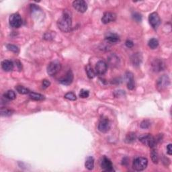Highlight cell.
I'll use <instances>...</instances> for the list:
<instances>
[{
  "label": "cell",
  "mask_w": 172,
  "mask_h": 172,
  "mask_svg": "<svg viewBox=\"0 0 172 172\" xmlns=\"http://www.w3.org/2000/svg\"><path fill=\"white\" fill-rule=\"evenodd\" d=\"M57 26L62 32H69L72 26V18L71 12H69L68 10H65L63 13V15L58 20Z\"/></svg>",
  "instance_id": "1"
},
{
  "label": "cell",
  "mask_w": 172,
  "mask_h": 172,
  "mask_svg": "<svg viewBox=\"0 0 172 172\" xmlns=\"http://www.w3.org/2000/svg\"><path fill=\"white\" fill-rule=\"evenodd\" d=\"M139 140L143 144L149 146L152 149H154L156 147L157 140L151 134H144V135L140 136Z\"/></svg>",
  "instance_id": "2"
},
{
  "label": "cell",
  "mask_w": 172,
  "mask_h": 172,
  "mask_svg": "<svg viewBox=\"0 0 172 172\" xmlns=\"http://www.w3.org/2000/svg\"><path fill=\"white\" fill-rule=\"evenodd\" d=\"M148 165V160L147 158L139 157H136L133 161V167L136 171H143L145 170Z\"/></svg>",
  "instance_id": "3"
},
{
  "label": "cell",
  "mask_w": 172,
  "mask_h": 172,
  "mask_svg": "<svg viewBox=\"0 0 172 172\" xmlns=\"http://www.w3.org/2000/svg\"><path fill=\"white\" fill-rule=\"evenodd\" d=\"M170 84V77H168V75H163L158 79L157 81V84H156L157 89L159 92H162L165 90V89L169 86Z\"/></svg>",
  "instance_id": "4"
},
{
  "label": "cell",
  "mask_w": 172,
  "mask_h": 172,
  "mask_svg": "<svg viewBox=\"0 0 172 172\" xmlns=\"http://www.w3.org/2000/svg\"><path fill=\"white\" fill-rule=\"evenodd\" d=\"M9 22L10 26L12 27V28H18L21 26L22 24V20L18 13H15L10 16L9 18Z\"/></svg>",
  "instance_id": "5"
},
{
  "label": "cell",
  "mask_w": 172,
  "mask_h": 172,
  "mask_svg": "<svg viewBox=\"0 0 172 172\" xmlns=\"http://www.w3.org/2000/svg\"><path fill=\"white\" fill-rule=\"evenodd\" d=\"M61 69V64L57 61L51 62L47 67V73L50 76L56 75Z\"/></svg>",
  "instance_id": "6"
},
{
  "label": "cell",
  "mask_w": 172,
  "mask_h": 172,
  "mask_svg": "<svg viewBox=\"0 0 172 172\" xmlns=\"http://www.w3.org/2000/svg\"><path fill=\"white\" fill-rule=\"evenodd\" d=\"M110 120L108 119V118H106V117H102L100 120H99L98 124V130L99 131L103 133H106L109 131L110 129Z\"/></svg>",
  "instance_id": "7"
},
{
  "label": "cell",
  "mask_w": 172,
  "mask_h": 172,
  "mask_svg": "<svg viewBox=\"0 0 172 172\" xmlns=\"http://www.w3.org/2000/svg\"><path fill=\"white\" fill-rule=\"evenodd\" d=\"M108 69V65L104 61H99L95 65V72L98 75H104Z\"/></svg>",
  "instance_id": "8"
},
{
  "label": "cell",
  "mask_w": 172,
  "mask_h": 172,
  "mask_svg": "<svg viewBox=\"0 0 172 172\" xmlns=\"http://www.w3.org/2000/svg\"><path fill=\"white\" fill-rule=\"evenodd\" d=\"M149 21L151 26L155 29L157 28V27L159 26L161 24L160 17L156 12L151 13L149 16Z\"/></svg>",
  "instance_id": "9"
},
{
  "label": "cell",
  "mask_w": 172,
  "mask_h": 172,
  "mask_svg": "<svg viewBox=\"0 0 172 172\" xmlns=\"http://www.w3.org/2000/svg\"><path fill=\"white\" fill-rule=\"evenodd\" d=\"M100 166L102 169L105 171L110 172L114 171L112 161L106 157H104L100 161Z\"/></svg>",
  "instance_id": "10"
},
{
  "label": "cell",
  "mask_w": 172,
  "mask_h": 172,
  "mask_svg": "<svg viewBox=\"0 0 172 172\" xmlns=\"http://www.w3.org/2000/svg\"><path fill=\"white\" fill-rule=\"evenodd\" d=\"M73 8L77 12L84 13L88 9V4L84 0H77L73 2Z\"/></svg>",
  "instance_id": "11"
},
{
  "label": "cell",
  "mask_w": 172,
  "mask_h": 172,
  "mask_svg": "<svg viewBox=\"0 0 172 172\" xmlns=\"http://www.w3.org/2000/svg\"><path fill=\"white\" fill-rule=\"evenodd\" d=\"M116 19V15L115 13L110 12H105L103 15L102 18V23L107 24L112 22H114Z\"/></svg>",
  "instance_id": "12"
},
{
  "label": "cell",
  "mask_w": 172,
  "mask_h": 172,
  "mask_svg": "<svg viewBox=\"0 0 172 172\" xmlns=\"http://www.w3.org/2000/svg\"><path fill=\"white\" fill-rule=\"evenodd\" d=\"M73 80V74L71 71H69L64 77L61 78L59 82L63 85H70Z\"/></svg>",
  "instance_id": "13"
},
{
  "label": "cell",
  "mask_w": 172,
  "mask_h": 172,
  "mask_svg": "<svg viewBox=\"0 0 172 172\" xmlns=\"http://www.w3.org/2000/svg\"><path fill=\"white\" fill-rule=\"evenodd\" d=\"M152 68L153 71L155 72H159L161 71H163L165 68L164 62L162 60L159 59V58H157V59L153 61Z\"/></svg>",
  "instance_id": "14"
},
{
  "label": "cell",
  "mask_w": 172,
  "mask_h": 172,
  "mask_svg": "<svg viewBox=\"0 0 172 172\" xmlns=\"http://www.w3.org/2000/svg\"><path fill=\"white\" fill-rule=\"evenodd\" d=\"M126 80L127 83V88L130 89V90H133L135 87V81H134L133 73H130V72H127L126 73Z\"/></svg>",
  "instance_id": "15"
},
{
  "label": "cell",
  "mask_w": 172,
  "mask_h": 172,
  "mask_svg": "<svg viewBox=\"0 0 172 172\" xmlns=\"http://www.w3.org/2000/svg\"><path fill=\"white\" fill-rule=\"evenodd\" d=\"M108 64L113 67L118 66V64L120 63L119 57L115 54H112L111 55H110L108 58Z\"/></svg>",
  "instance_id": "16"
},
{
  "label": "cell",
  "mask_w": 172,
  "mask_h": 172,
  "mask_svg": "<svg viewBox=\"0 0 172 172\" xmlns=\"http://www.w3.org/2000/svg\"><path fill=\"white\" fill-rule=\"evenodd\" d=\"M142 59L143 57L141 54L139 53H134L131 57V62L134 66H139V65H140L142 62Z\"/></svg>",
  "instance_id": "17"
},
{
  "label": "cell",
  "mask_w": 172,
  "mask_h": 172,
  "mask_svg": "<svg viewBox=\"0 0 172 172\" xmlns=\"http://www.w3.org/2000/svg\"><path fill=\"white\" fill-rule=\"evenodd\" d=\"M106 40L110 43H117L120 41V37L114 33H109L106 36Z\"/></svg>",
  "instance_id": "18"
},
{
  "label": "cell",
  "mask_w": 172,
  "mask_h": 172,
  "mask_svg": "<svg viewBox=\"0 0 172 172\" xmlns=\"http://www.w3.org/2000/svg\"><path fill=\"white\" fill-rule=\"evenodd\" d=\"M2 67L5 71H11L13 69V62L9 60H4L2 62Z\"/></svg>",
  "instance_id": "19"
},
{
  "label": "cell",
  "mask_w": 172,
  "mask_h": 172,
  "mask_svg": "<svg viewBox=\"0 0 172 172\" xmlns=\"http://www.w3.org/2000/svg\"><path fill=\"white\" fill-rule=\"evenodd\" d=\"M85 166L88 170H92L94 167V159L92 156L88 157L85 161Z\"/></svg>",
  "instance_id": "20"
},
{
  "label": "cell",
  "mask_w": 172,
  "mask_h": 172,
  "mask_svg": "<svg viewBox=\"0 0 172 172\" xmlns=\"http://www.w3.org/2000/svg\"><path fill=\"white\" fill-rule=\"evenodd\" d=\"M29 96L31 99H32L34 100H36V101H43L45 99V97H44L43 95L32 92H30L29 93Z\"/></svg>",
  "instance_id": "21"
},
{
  "label": "cell",
  "mask_w": 172,
  "mask_h": 172,
  "mask_svg": "<svg viewBox=\"0 0 172 172\" xmlns=\"http://www.w3.org/2000/svg\"><path fill=\"white\" fill-rule=\"evenodd\" d=\"M136 139V135L135 133H129L126 135L125 138V141L127 143H131L134 141H135Z\"/></svg>",
  "instance_id": "22"
},
{
  "label": "cell",
  "mask_w": 172,
  "mask_h": 172,
  "mask_svg": "<svg viewBox=\"0 0 172 172\" xmlns=\"http://www.w3.org/2000/svg\"><path fill=\"white\" fill-rule=\"evenodd\" d=\"M85 71H86V73H87L88 77L89 79H93L95 76V72L94 69H93V68L90 66V65H88L86 66Z\"/></svg>",
  "instance_id": "23"
},
{
  "label": "cell",
  "mask_w": 172,
  "mask_h": 172,
  "mask_svg": "<svg viewBox=\"0 0 172 172\" xmlns=\"http://www.w3.org/2000/svg\"><path fill=\"white\" fill-rule=\"evenodd\" d=\"M16 89L20 94H29V93L30 92L29 89L24 87L22 85H17L16 87Z\"/></svg>",
  "instance_id": "24"
},
{
  "label": "cell",
  "mask_w": 172,
  "mask_h": 172,
  "mask_svg": "<svg viewBox=\"0 0 172 172\" xmlns=\"http://www.w3.org/2000/svg\"><path fill=\"white\" fill-rule=\"evenodd\" d=\"M3 96H4L5 98L9 99V100H13V99H15L16 98V93L13 90L7 91L4 94V95Z\"/></svg>",
  "instance_id": "25"
},
{
  "label": "cell",
  "mask_w": 172,
  "mask_h": 172,
  "mask_svg": "<svg viewBox=\"0 0 172 172\" xmlns=\"http://www.w3.org/2000/svg\"><path fill=\"white\" fill-rule=\"evenodd\" d=\"M148 45L151 49H155L159 46V41L156 39H151L148 43Z\"/></svg>",
  "instance_id": "26"
},
{
  "label": "cell",
  "mask_w": 172,
  "mask_h": 172,
  "mask_svg": "<svg viewBox=\"0 0 172 172\" xmlns=\"http://www.w3.org/2000/svg\"><path fill=\"white\" fill-rule=\"evenodd\" d=\"M151 157L152 161L154 163H157L159 161V156H158V153L157 150L153 149L151 152Z\"/></svg>",
  "instance_id": "27"
},
{
  "label": "cell",
  "mask_w": 172,
  "mask_h": 172,
  "mask_svg": "<svg viewBox=\"0 0 172 172\" xmlns=\"http://www.w3.org/2000/svg\"><path fill=\"white\" fill-rule=\"evenodd\" d=\"M13 111L12 110H9L6 108H2L1 109V115L2 116H9L12 115Z\"/></svg>",
  "instance_id": "28"
},
{
  "label": "cell",
  "mask_w": 172,
  "mask_h": 172,
  "mask_svg": "<svg viewBox=\"0 0 172 172\" xmlns=\"http://www.w3.org/2000/svg\"><path fill=\"white\" fill-rule=\"evenodd\" d=\"M65 98L69 99V100H71V101H75L77 99V97L74 93L73 92H68L65 95Z\"/></svg>",
  "instance_id": "29"
},
{
  "label": "cell",
  "mask_w": 172,
  "mask_h": 172,
  "mask_svg": "<svg viewBox=\"0 0 172 172\" xmlns=\"http://www.w3.org/2000/svg\"><path fill=\"white\" fill-rule=\"evenodd\" d=\"M6 47H7V49H8L9 50L12 51V52H13V53H18L19 52V48L16 45L9 44H7Z\"/></svg>",
  "instance_id": "30"
},
{
  "label": "cell",
  "mask_w": 172,
  "mask_h": 172,
  "mask_svg": "<svg viewBox=\"0 0 172 172\" xmlns=\"http://www.w3.org/2000/svg\"><path fill=\"white\" fill-rule=\"evenodd\" d=\"M89 92L88 90H86V89H81V91L80 92V97L81 98H87L89 97Z\"/></svg>",
  "instance_id": "31"
},
{
  "label": "cell",
  "mask_w": 172,
  "mask_h": 172,
  "mask_svg": "<svg viewBox=\"0 0 172 172\" xmlns=\"http://www.w3.org/2000/svg\"><path fill=\"white\" fill-rule=\"evenodd\" d=\"M151 125V122L149 121V120H143V121L140 123V127L142 129H147L149 128Z\"/></svg>",
  "instance_id": "32"
},
{
  "label": "cell",
  "mask_w": 172,
  "mask_h": 172,
  "mask_svg": "<svg viewBox=\"0 0 172 172\" xmlns=\"http://www.w3.org/2000/svg\"><path fill=\"white\" fill-rule=\"evenodd\" d=\"M133 17L134 20H135L136 21L138 22H140L142 20V16L139 13H134L133 15Z\"/></svg>",
  "instance_id": "33"
},
{
  "label": "cell",
  "mask_w": 172,
  "mask_h": 172,
  "mask_svg": "<svg viewBox=\"0 0 172 172\" xmlns=\"http://www.w3.org/2000/svg\"><path fill=\"white\" fill-rule=\"evenodd\" d=\"M50 85V82L49 81H48L47 80H44L43 81V88L46 89L47 88H49Z\"/></svg>",
  "instance_id": "34"
},
{
  "label": "cell",
  "mask_w": 172,
  "mask_h": 172,
  "mask_svg": "<svg viewBox=\"0 0 172 172\" xmlns=\"http://www.w3.org/2000/svg\"><path fill=\"white\" fill-rule=\"evenodd\" d=\"M126 46L128 48H132L134 46V43L132 40H127L125 43Z\"/></svg>",
  "instance_id": "35"
},
{
  "label": "cell",
  "mask_w": 172,
  "mask_h": 172,
  "mask_svg": "<svg viewBox=\"0 0 172 172\" xmlns=\"http://www.w3.org/2000/svg\"><path fill=\"white\" fill-rule=\"evenodd\" d=\"M171 145H172L171 144H169L167 147V152L168 155H171L172 154V146Z\"/></svg>",
  "instance_id": "36"
}]
</instances>
